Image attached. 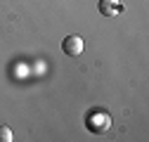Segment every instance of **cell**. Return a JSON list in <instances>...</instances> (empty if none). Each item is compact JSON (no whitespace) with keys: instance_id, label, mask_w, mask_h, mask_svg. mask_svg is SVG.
I'll list each match as a JSON object with an SVG mask.
<instances>
[{"instance_id":"obj_1","label":"cell","mask_w":149,"mask_h":142,"mask_svg":"<svg viewBox=\"0 0 149 142\" xmlns=\"http://www.w3.org/2000/svg\"><path fill=\"white\" fill-rule=\"evenodd\" d=\"M85 128L90 130V133H107L109 128H111V116H109V111H104V109H92L88 116H85Z\"/></svg>"},{"instance_id":"obj_2","label":"cell","mask_w":149,"mask_h":142,"mask_svg":"<svg viewBox=\"0 0 149 142\" xmlns=\"http://www.w3.org/2000/svg\"><path fill=\"white\" fill-rule=\"evenodd\" d=\"M62 50H64V55H69V57H78L83 52V38L81 36H66L64 43H62Z\"/></svg>"},{"instance_id":"obj_3","label":"cell","mask_w":149,"mask_h":142,"mask_svg":"<svg viewBox=\"0 0 149 142\" xmlns=\"http://www.w3.org/2000/svg\"><path fill=\"white\" fill-rule=\"evenodd\" d=\"M97 7H100V12L104 17H116L121 12V3H118V0H100Z\"/></svg>"},{"instance_id":"obj_4","label":"cell","mask_w":149,"mask_h":142,"mask_svg":"<svg viewBox=\"0 0 149 142\" xmlns=\"http://www.w3.org/2000/svg\"><path fill=\"white\" fill-rule=\"evenodd\" d=\"M12 140H14L12 130H10L7 126H0V142H12Z\"/></svg>"}]
</instances>
